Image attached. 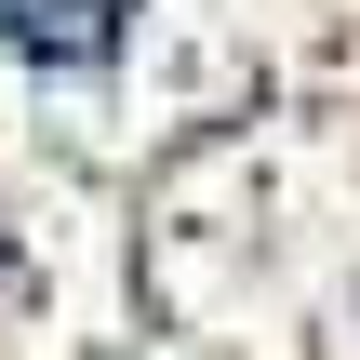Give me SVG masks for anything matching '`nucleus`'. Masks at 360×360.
Segmentation results:
<instances>
[{"label":"nucleus","instance_id":"f257e3e1","mask_svg":"<svg viewBox=\"0 0 360 360\" xmlns=\"http://www.w3.org/2000/svg\"><path fill=\"white\" fill-rule=\"evenodd\" d=\"M0 27H13V53H40V67H94V53L120 40V0H0Z\"/></svg>","mask_w":360,"mask_h":360},{"label":"nucleus","instance_id":"f03ea898","mask_svg":"<svg viewBox=\"0 0 360 360\" xmlns=\"http://www.w3.org/2000/svg\"><path fill=\"white\" fill-rule=\"evenodd\" d=\"M0 267H13V240H0Z\"/></svg>","mask_w":360,"mask_h":360}]
</instances>
